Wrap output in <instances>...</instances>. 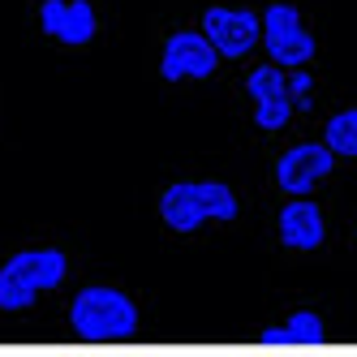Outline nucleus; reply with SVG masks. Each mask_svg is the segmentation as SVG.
Returning a JSON list of instances; mask_svg holds the SVG:
<instances>
[{"mask_svg": "<svg viewBox=\"0 0 357 357\" xmlns=\"http://www.w3.org/2000/svg\"><path fill=\"white\" fill-rule=\"evenodd\" d=\"M39 31L65 47H86L99 35V13L91 0H43L39 5Z\"/></svg>", "mask_w": 357, "mask_h": 357, "instance_id": "obj_9", "label": "nucleus"}, {"mask_svg": "<svg viewBox=\"0 0 357 357\" xmlns=\"http://www.w3.org/2000/svg\"><path fill=\"white\" fill-rule=\"evenodd\" d=\"M323 142L336 151V160H357V108L331 112L323 125Z\"/></svg>", "mask_w": 357, "mask_h": 357, "instance_id": "obj_12", "label": "nucleus"}, {"mask_svg": "<svg viewBox=\"0 0 357 357\" xmlns=\"http://www.w3.org/2000/svg\"><path fill=\"white\" fill-rule=\"evenodd\" d=\"M259 340L263 344H323L327 340V327H323L319 310H293L280 327H267Z\"/></svg>", "mask_w": 357, "mask_h": 357, "instance_id": "obj_11", "label": "nucleus"}, {"mask_svg": "<svg viewBox=\"0 0 357 357\" xmlns=\"http://www.w3.org/2000/svg\"><path fill=\"white\" fill-rule=\"evenodd\" d=\"M241 215V198L224 181H172L160 194V220L172 233H198L207 224H233Z\"/></svg>", "mask_w": 357, "mask_h": 357, "instance_id": "obj_3", "label": "nucleus"}, {"mask_svg": "<svg viewBox=\"0 0 357 357\" xmlns=\"http://www.w3.org/2000/svg\"><path fill=\"white\" fill-rule=\"evenodd\" d=\"M275 237H280V245L293 250V254L319 250L323 237H327V220H323V211H319V202H314L310 194L289 198L284 207H280V215H275Z\"/></svg>", "mask_w": 357, "mask_h": 357, "instance_id": "obj_10", "label": "nucleus"}, {"mask_svg": "<svg viewBox=\"0 0 357 357\" xmlns=\"http://www.w3.org/2000/svg\"><path fill=\"white\" fill-rule=\"evenodd\" d=\"M263 52H267V61L284 65V69H305L314 61L319 43H314V35L305 26L297 5L275 0V5L263 9Z\"/></svg>", "mask_w": 357, "mask_h": 357, "instance_id": "obj_4", "label": "nucleus"}, {"mask_svg": "<svg viewBox=\"0 0 357 357\" xmlns=\"http://www.w3.org/2000/svg\"><path fill=\"white\" fill-rule=\"evenodd\" d=\"M220 52H215V43L198 31H172L160 47V73H164V82H207L211 73L220 69Z\"/></svg>", "mask_w": 357, "mask_h": 357, "instance_id": "obj_7", "label": "nucleus"}, {"mask_svg": "<svg viewBox=\"0 0 357 357\" xmlns=\"http://www.w3.org/2000/svg\"><path fill=\"white\" fill-rule=\"evenodd\" d=\"M202 35L215 43L224 61H241L263 43V13L245 5H211L202 13Z\"/></svg>", "mask_w": 357, "mask_h": 357, "instance_id": "obj_6", "label": "nucleus"}, {"mask_svg": "<svg viewBox=\"0 0 357 357\" xmlns=\"http://www.w3.org/2000/svg\"><path fill=\"white\" fill-rule=\"evenodd\" d=\"M69 275V254L56 245H35V250H17L0 263V310L22 314L47 293L61 289Z\"/></svg>", "mask_w": 357, "mask_h": 357, "instance_id": "obj_2", "label": "nucleus"}, {"mask_svg": "<svg viewBox=\"0 0 357 357\" xmlns=\"http://www.w3.org/2000/svg\"><path fill=\"white\" fill-rule=\"evenodd\" d=\"M331 168H336V151H331L327 142H297L289 151H280L275 185L289 198H301V194H314L331 176Z\"/></svg>", "mask_w": 357, "mask_h": 357, "instance_id": "obj_8", "label": "nucleus"}, {"mask_svg": "<svg viewBox=\"0 0 357 357\" xmlns=\"http://www.w3.org/2000/svg\"><path fill=\"white\" fill-rule=\"evenodd\" d=\"M245 95H250V104H254V125H259L263 134H280L293 121V112H297L293 91H289V69L275 65V61L250 69Z\"/></svg>", "mask_w": 357, "mask_h": 357, "instance_id": "obj_5", "label": "nucleus"}, {"mask_svg": "<svg viewBox=\"0 0 357 357\" xmlns=\"http://www.w3.org/2000/svg\"><path fill=\"white\" fill-rule=\"evenodd\" d=\"M69 327L86 344H116L138 336V301L112 284H86L69 301Z\"/></svg>", "mask_w": 357, "mask_h": 357, "instance_id": "obj_1", "label": "nucleus"}]
</instances>
